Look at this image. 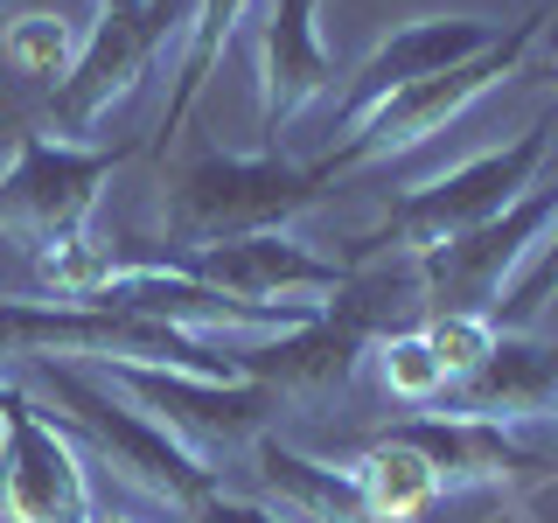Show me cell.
Segmentation results:
<instances>
[{
    "instance_id": "obj_1",
    "label": "cell",
    "mask_w": 558,
    "mask_h": 523,
    "mask_svg": "<svg viewBox=\"0 0 558 523\" xmlns=\"http://www.w3.org/2000/svg\"><path fill=\"white\" fill-rule=\"evenodd\" d=\"M35 377H43V391H49V418L70 433V440L84 447V461L105 467V475L119 482V496L133 502L140 516H154V523H189L203 510L209 496H217V475L209 467H196L182 447L168 440L154 418H140L126 398H112L92 370H70V363H28Z\"/></svg>"
},
{
    "instance_id": "obj_2",
    "label": "cell",
    "mask_w": 558,
    "mask_h": 523,
    "mask_svg": "<svg viewBox=\"0 0 558 523\" xmlns=\"http://www.w3.org/2000/svg\"><path fill=\"white\" fill-rule=\"evenodd\" d=\"M545 168H551V119H537V126H523L510 147H488L468 168H453L440 182L398 196L384 209V223L349 238V258H391V252L398 258H426V252H440L453 238L482 231L488 217H502Z\"/></svg>"
},
{
    "instance_id": "obj_3",
    "label": "cell",
    "mask_w": 558,
    "mask_h": 523,
    "mask_svg": "<svg viewBox=\"0 0 558 523\" xmlns=\"http://www.w3.org/2000/svg\"><path fill=\"white\" fill-rule=\"evenodd\" d=\"M328 174L322 168H293L279 154H209L168 188L161 209V244L168 252H209V244H238V238H266L287 231L301 209L322 196Z\"/></svg>"
},
{
    "instance_id": "obj_4",
    "label": "cell",
    "mask_w": 558,
    "mask_h": 523,
    "mask_svg": "<svg viewBox=\"0 0 558 523\" xmlns=\"http://www.w3.org/2000/svg\"><path fill=\"white\" fill-rule=\"evenodd\" d=\"M92 377L112 398H126L140 418H154L217 482H223V467H238L266 440V418L279 412V391L258 377L217 384V377H182V370H140V363H112V370H92Z\"/></svg>"
},
{
    "instance_id": "obj_5",
    "label": "cell",
    "mask_w": 558,
    "mask_h": 523,
    "mask_svg": "<svg viewBox=\"0 0 558 523\" xmlns=\"http://www.w3.org/2000/svg\"><path fill=\"white\" fill-rule=\"evenodd\" d=\"M119 161H126L119 147H70L49 133H14V161L0 168V238H14L28 258L84 244Z\"/></svg>"
},
{
    "instance_id": "obj_6",
    "label": "cell",
    "mask_w": 558,
    "mask_h": 523,
    "mask_svg": "<svg viewBox=\"0 0 558 523\" xmlns=\"http://www.w3.org/2000/svg\"><path fill=\"white\" fill-rule=\"evenodd\" d=\"M551 14H523V22H510L496 35V42L482 49V57H468V63H453V70H440V77H418L412 92H398L391 105H377L371 119H363L356 133L342 139L328 161H314L336 182L342 168H363V161H391V154H412V147H426L433 133H447L453 119L475 105L488 84H502V77H517V63L531 57V42H537V28H545Z\"/></svg>"
},
{
    "instance_id": "obj_7",
    "label": "cell",
    "mask_w": 558,
    "mask_h": 523,
    "mask_svg": "<svg viewBox=\"0 0 558 523\" xmlns=\"http://www.w3.org/2000/svg\"><path fill=\"white\" fill-rule=\"evenodd\" d=\"M551 223H558V174H537V182L523 188L502 217H488L482 231L412 258L418 287H426V314H488V321H496L502 293L517 287V272L531 266V252L551 238Z\"/></svg>"
},
{
    "instance_id": "obj_8",
    "label": "cell",
    "mask_w": 558,
    "mask_h": 523,
    "mask_svg": "<svg viewBox=\"0 0 558 523\" xmlns=\"http://www.w3.org/2000/svg\"><path fill=\"white\" fill-rule=\"evenodd\" d=\"M189 14H196V0H182V8L174 0H147L133 14H98V28L84 35L70 77L57 84V105H49L57 139L84 147L112 112H126L140 98V84L154 77V63H161L168 28H189Z\"/></svg>"
},
{
    "instance_id": "obj_9",
    "label": "cell",
    "mask_w": 558,
    "mask_h": 523,
    "mask_svg": "<svg viewBox=\"0 0 558 523\" xmlns=\"http://www.w3.org/2000/svg\"><path fill=\"white\" fill-rule=\"evenodd\" d=\"M0 523H98L84 447L14 384L0 391Z\"/></svg>"
},
{
    "instance_id": "obj_10",
    "label": "cell",
    "mask_w": 558,
    "mask_h": 523,
    "mask_svg": "<svg viewBox=\"0 0 558 523\" xmlns=\"http://www.w3.org/2000/svg\"><path fill=\"white\" fill-rule=\"evenodd\" d=\"M168 252V244H161ZM174 272L203 279V287L231 293L252 307H301V314H328L349 293V266L314 258L293 231H266V238H238V244H209V252H168Z\"/></svg>"
},
{
    "instance_id": "obj_11",
    "label": "cell",
    "mask_w": 558,
    "mask_h": 523,
    "mask_svg": "<svg viewBox=\"0 0 558 523\" xmlns=\"http://www.w3.org/2000/svg\"><path fill=\"white\" fill-rule=\"evenodd\" d=\"M502 35V22H475V14H426V22L391 28L384 42L349 70L342 105H336V133H356L377 105H391L398 92H412L418 77H440V70L482 57L488 42Z\"/></svg>"
},
{
    "instance_id": "obj_12",
    "label": "cell",
    "mask_w": 558,
    "mask_h": 523,
    "mask_svg": "<svg viewBox=\"0 0 558 523\" xmlns=\"http://www.w3.org/2000/svg\"><path fill=\"white\" fill-rule=\"evenodd\" d=\"M336 77L342 70L322 49V0H266L258 14V139L266 154H279L287 126Z\"/></svg>"
},
{
    "instance_id": "obj_13",
    "label": "cell",
    "mask_w": 558,
    "mask_h": 523,
    "mask_svg": "<svg viewBox=\"0 0 558 523\" xmlns=\"http://www.w3.org/2000/svg\"><path fill=\"white\" fill-rule=\"evenodd\" d=\"M558 405V342H537L531 328H502L496 349L468 370L433 412L447 418H482V426H523Z\"/></svg>"
},
{
    "instance_id": "obj_14",
    "label": "cell",
    "mask_w": 558,
    "mask_h": 523,
    "mask_svg": "<svg viewBox=\"0 0 558 523\" xmlns=\"http://www.w3.org/2000/svg\"><path fill=\"white\" fill-rule=\"evenodd\" d=\"M398 440L426 453L440 496H461V488H502L517 482L531 461V447H517L502 426H482V418H447V412H418V418H398Z\"/></svg>"
},
{
    "instance_id": "obj_15",
    "label": "cell",
    "mask_w": 558,
    "mask_h": 523,
    "mask_svg": "<svg viewBox=\"0 0 558 523\" xmlns=\"http://www.w3.org/2000/svg\"><path fill=\"white\" fill-rule=\"evenodd\" d=\"M252 467H258V488L279 502L287 523H384L371 502H363L349 461H307V453H293L279 440H258Z\"/></svg>"
},
{
    "instance_id": "obj_16",
    "label": "cell",
    "mask_w": 558,
    "mask_h": 523,
    "mask_svg": "<svg viewBox=\"0 0 558 523\" xmlns=\"http://www.w3.org/2000/svg\"><path fill=\"white\" fill-rule=\"evenodd\" d=\"M349 475H356L363 488V502L384 516V523H418L440 502V482H433V467H426V453L405 447L398 433H377L371 447L349 461Z\"/></svg>"
},
{
    "instance_id": "obj_17",
    "label": "cell",
    "mask_w": 558,
    "mask_h": 523,
    "mask_svg": "<svg viewBox=\"0 0 558 523\" xmlns=\"http://www.w3.org/2000/svg\"><path fill=\"white\" fill-rule=\"evenodd\" d=\"M244 14H252V0H196V14H189V57H182V77H174V98H168V119H161V139H154V154H168V139L182 133L189 105H196V92L209 84V70H217L223 42L238 35Z\"/></svg>"
},
{
    "instance_id": "obj_18",
    "label": "cell",
    "mask_w": 558,
    "mask_h": 523,
    "mask_svg": "<svg viewBox=\"0 0 558 523\" xmlns=\"http://www.w3.org/2000/svg\"><path fill=\"white\" fill-rule=\"evenodd\" d=\"M77 49H84V35L77 22H63V14H14L8 28H0V63L8 70H22V77H70V63H77Z\"/></svg>"
},
{
    "instance_id": "obj_19",
    "label": "cell",
    "mask_w": 558,
    "mask_h": 523,
    "mask_svg": "<svg viewBox=\"0 0 558 523\" xmlns=\"http://www.w3.org/2000/svg\"><path fill=\"white\" fill-rule=\"evenodd\" d=\"M377 377H384V391L398 398V405H418V412H433L447 398V370L433 363V349L418 328H398V336H384L377 349Z\"/></svg>"
},
{
    "instance_id": "obj_20",
    "label": "cell",
    "mask_w": 558,
    "mask_h": 523,
    "mask_svg": "<svg viewBox=\"0 0 558 523\" xmlns=\"http://www.w3.org/2000/svg\"><path fill=\"white\" fill-rule=\"evenodd\" d=\"M418 336H426L433 363L447 370V391H453V384H461V377L488 356V349H496L502 328L488 321V314H426V321H418Z\"/></svg>"
},
{
    "instance_id": "obj_21",
    "label": "cell",
    "mask_w": 558,
    "mask_h": 523,
    "mask_svg": "<svg viewBox=\"0 0 558 523\" xmlns=\"http://www.w3.org/2000/svg\"><path fill=\"white\" fill-rule=\"evenodd\" d=\"M551 301H558V223H551V238L531 252V266L517 272V287L502 293L496 328H531V321H545Z\"/></svg>"
},
{
    "instance_id": "obj_22",
    "label": "cell",
    "mask_w": 558,
    "mask_h": 523,
    "mask_svg": "<svg viewBox=\"0 0 558 523\" xmlns=\"http://www.w3.org/2000/svg\"><path fill=\"white\" fill-rule=\"evenodd\" d=\"M133 8H147V0H98V14H133Z\"/></svg>"
},
{
    "instance_id": "obj_23",
    "label": "cell",
    "mask_w": 558,
    "mask_h": 523,
    "mask_svg": "<svg viewBox=\"0 0 558 523\" xmlns=\"http://www.w3.org/2000/svg\"><path fill=\"white\" fill-rule=\"evenodd\" d=\"M8 154H14V139H8V133H0V161H8Z\"/></svg>"
},
{
    "instance_id": "obj_24",
    "label": "cell",
    "mask_w": 558,
    "mask_h": 523,
    "mask_svg": "<svg viewBox=\"0 0 558 523\" xmlns=\"http://www.w3.org/2000/svg\"><path fill=\"white\" fill-rule=\"evenodd\" d=\"M98 523H126V516H98Z\"/></svg>"
},
{
    "instance_id": "obj_25",
    "label": "cell",
    "mask_w": 558,
    "mask_h": 523,
    "mask_svg": "<svg viewBox=\"0 0 558 523\" xmlns=\"http://www.w3.org/2000/svg\"><path fill=\"white\" fill-rule=\"evenodd\" d=\"M551 57H558V28H551Z\"/></svg>"
},
{
    "instance_id": "obj_26",
    "label": "cell",
    "mask_w": 558,
    "mask_h": 523,
    "mask_svg": "<svg viewBox=\"0 0 558 523\" xmlns=\"http://www.w3.org/2000/svg\"><path fill=\"white\" fill-rule=\"evenodd\" d=\"M551 84H558V57H551Z\"/></svg>"
},
{
    "instance_id": "obj_27",
    "label": "cell",
    "mask_w": 558,
    "mask_h": 523,
    "mask_svg": "<svg viewBox=\"0 0 558 523\" xmlns=\"http://www.w3.org/2000/svg\"><path fill=\"white\" fill-rule=\"evenodd\" d=\"M0 391H8V384H0Z\"/></svg>"
},
{
    "instance_id": "obj_28",
    "label": "cell",
    "mask_w": 558,
    "mask_h": 523,
    "mask_svg": "<svg viewBox=\"0 0 558 523\" xmlns=\"http://www.w3.org/2000/svg\"><path fill=\"white\" fill-rule=\"evenodd\" d=\"M551 412H558V405H551Z\"/></svg>"
}]
</instances>
